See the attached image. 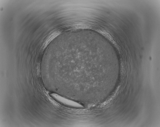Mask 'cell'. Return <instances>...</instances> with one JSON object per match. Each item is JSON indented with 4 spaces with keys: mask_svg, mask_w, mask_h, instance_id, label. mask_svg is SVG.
I'll list each match as a JSON object with an SVG mask.
<instances>
[{
    "mask_svg": "<svg viewBox=\"0 0 160 127\" xmlns=\"http://www.w3.org/2000/svg\"><path fill=\"white\" fill-rule=\"evenodd\" d=\"M51 95L55 100L65 105L74 107H82V106L79 103L66 99L57 94L52 93Z\"/></svg>",
    "mask_w": 160,
    "mask_h": 127,
    "instance_id": "obj_1",
    "label": "cell"
}]
</instances>
